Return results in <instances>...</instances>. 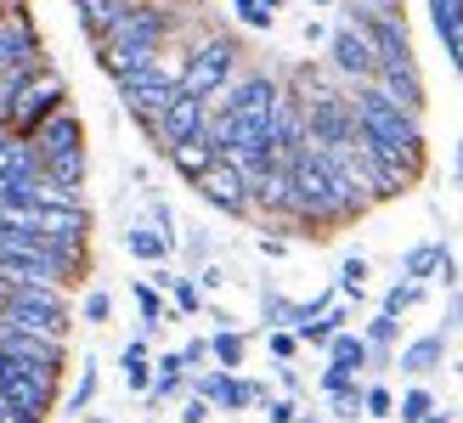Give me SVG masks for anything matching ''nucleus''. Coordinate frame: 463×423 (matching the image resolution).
Here are the masks:
<instances>
[{
    "label": "nucleus",
    "instance_id": "cd10ccee",
    "mask_svg": "<svg viewBox=\"0 0 463 423\" xmlns=\"http://www.w3.org/2000/svg\"><path fill=\"white\" fill-rule=\"evenodd\" d=\"M170 305H175V316H198L203 311V288H198V277H181L175 271V282H170Z\"/></svg>",
    "mask_w": 463,
    "mask_h": 423
},
{
    "label": "nucleus",
    "instance_id": "f257e3e1",
    "mask_svg": "<svg viewBox=\"0 0 463 423\" xmlns=\"http://www.w3.org/2000/svg\"><path fill=\"white\" fill-rule=\"evenodd\" d=\"M351 108H356V147L373 153V158H384V164H402L407 175L424 181V158H430V147H424V119L402 113L373 80L351 85Z\"/></svg>",
    "mask_w": 463,
    "mask_h": 423
},
{
    "label": "nucleus",
    "instance_id": "ddd939ff",
    "mask_svg": "<svg viewBox=\"0 0 463 423\" xmlns=\"http://www.w3.org/2000/svg\"><path fill=\"white\" fill-rule=\"evenodd\" d=\"M373 85L402 113H412V119H424V113H430V85L419 74V62H390V68H379V74H373Z\"/></svg>",
    "mask_w": 463,
    "mask_h": 423
},
{
    "label": "nucleus",
    "instance_id": "7c9ffc66",
    "mask_svg": "<svg viewBox=\"0 0 463 423\" xmlns=\"http://www.w3.org/2000/svg\"><path fill=\"white\" fill-rule=\"evenodd\" d=\"M232 17H238L243 29H254V34H266L271 23H277V12H271V6H260V0H232Z\"/></svg>",
    "mask_w": 463,
    "mask_h": 423
},
{
    "label": "nucleus",
    "instance_id": "79ce46f5",
    "mask_svg": "<svg viewBox=\"0 0 463 423\" xmlns=\"http://www.w3.org/2000/svg\"><path fill=\"white\" fill-rule=\"evenodd\" d=\"M221 282H226V271H221V266H203V271H198V288H203V294L221 288Z\"/></svg>",
    "mask_w": 463,
    "mask_h": 423
},
{
    "label": "nucleus",
    "instance_id": "c756f323",
    "mask_svg": "<svg viewBox=\"0 0 463 423\" xmlns=\"http://www.w3.org/2000/svg\"><path fill=\"white\" fill-rule=\"evenodd\" d=\"M430 412H435V395H430L424 384H412L407 395H396V418H402V423H424Z\"/></svg>",
    "mask_w": 463,
    "mask_h": 423
},
{
    "label": "nucleus",
    "instance_id": "b1692460",
    "mask_svg": "<svg viewBox=\"0 0 463 423\" xmlns=\"http://www.w3.org/2000/svg\"><path fill=\"white\" fill-rule=\"evenodd\" d=\"M367 277H373V266H367L362 260V254H345V260H339V277H334V288H339V299H362L367 294Z\"/></svg>",
    "mask_w": 463,
    "mask_h": 423
},
{
    "label": "nucleus",
    "instance_id": "f03ea898",
    "mask_svg": "<svg viewBox=\"0 0 463 423\" xmlns=\"http://www.w3.org/2000/svg\"><path fill=\"white\" fill-rule=\"evenodd\" d=\"M175 40V12L158 6V0H142V6H125L119 23L97 40V68L108 80H119L125 68H142V62H158L165 45Z\"/></svg>",
    "mask_w": 463,
    "mask_h": 423
},
{
    "label": "nucleus",
    "instance_id": "f8f14e48",
    "mask_svg": "<svg viewBox=\"0 0 463 423\" xmlns=\"http://www.w3.org/2000/svg\"><path fill=\"white\" fill-rule=\"evenodd\" d=\"M299 147H306V102H299V90L283 80V90H277V102H271V153L294 158Z\"/></svg>",
    "mask_w": 463,
    "mask_h": 423
},
{
    "label": "nucleus",
    "instance_id": "bb28decb",
    "mask_svg": "<svg viewBox=\"0 0 463 423\" xmlns=\"http://www.w3.org/2000/svg\"><path fill=\"white\" fill-rule=\"evenodd\" d=\"M187 395V372H175V367H153V384H147V401L153 407H170Z\"/></svg>",
    "mask_w": 463,
    "mask_h": 423
},
{
    "label": "nucleus",
    "instance_id": "6e6d98bb",
    "mask_svg": "<svg viewBox=\"0 0 463 423\" xmlns=\"http://www.w3.org/2000/svg\"><path fill=\"white\" fill-rule=\"evenodd\" d=\"M458 372H463V362H458Z\"/></svg>",
    "mask_w": 463,
    "mask_h": 423
},
{
    "label": "nucleus",
    "instance_id": "0eeeda50",
    "mask_svg": "<svg viewBox=\"0 0 463 423\" xmlns=\"http://www.w3.org/2000/svg\"><path fill=\"white\" fill-rule=\"evenodd\" d=\"M57 108H68V80L57 74L52 62H45V68H34V74H29V85H23V97H17V108H12L6 130L34 136V130H40V119H52Z\"/></svg>",
    "mask_w": 463,
    "mask_h": 423
},
{
    "label": "nucleus",
    "instance_id": "37998d69",
    "mask_svg": "<svg viewBox=\"0 0 463 423\" xmlns=\"http://www.w3.org/2000/svg\"><path fill=\"white\" fill-rule=\"evenodd\" d=\"M351 6H362V12H407L402 0H351Z\"/></svg>",
    "mask_w": 463,
    "mask_h": 423
},
{
    "label": "nucleus",
    "instance_id": "a19ab883",
    "mask_svg": "<svg viewBox=\"0 0 463 423\" xmlns=\"http://www.w3.org/2000/svg\"><path fill=\"white\" fill-rule=\"evenodd\" d=\"M277 384H283V395H299L306 384H299V372L288 367V362H277Z\"/></svg>",
    "mask_w": 463,
    "mask_h": 423
},
{
    "label": "nucleus",
    "instance_id": "39448f33",
    "mask_svg": "<svg viewBox=\"0 0 463 423\" xmlns=\"http://www.w3.org/2000/svg\"><path fill=\"white\" fill-rule=\"evenodd\" d=\"M57 384H62V372H52V367H29V362H12V356H6V367H0V390H6V401L17 412L40 418V423L57 412Z\"/></svg>",
    "mask_w": 463,
    "mask_h": 423
},
{
    "label": "nucleus",
    "instance_id": "20e7f679",
    "mask_svg": "<svg viewBox=\"0 0 463 423\" xmlns=\"http://www.w3.org/2000/svg\"><path fill=\"white\" fill-rule=\"evenodd\" d=\"M0 316L29 327V334L68 339V327H74V299H68V288H52V282H12Z\"/></svg>",
    "mask_w": 463,
    "mask_h": 423
},
{
    "label": "nucleus",
    "instance_id": "f3484780",
    "mask_svg": "<svg viewBox=\"0 0 463 423\" xmlns=\"http://www.w3.org/2000/svg\"><path fill=\"white\" fill-rule=\"evenodd\" d=\"M215 158H221V153H215L203 136H187V141H170V147H165V164H170V170H175L181 181H187V186H193L203 170H210Z\"/></svg>",
    "mask_w": 463,
    "mask_h": 423
},
{
    "label": "nucleus",
    "instance_id": "aec40b11",
    "mask_svg": "<svg viewBox=\"0 0 463 423\" xmlns=\"http://www.w3.org/2000/svg\"><path fill=\"white\" fill-rule=\"evenodd\" d=\"M119 12H125V0H74V17H80V29H85L90 45L119 23Z\"/></svg>",
    "mask_w": 463,
    "mask_h": 423
},
{
    "label": "nucleus",
    "instance_id": "49530a36",
    "mask_svg": "<svg viewBox=\"0 0 463 423\" xmlns=\"http://www.w3.org/2000/svg\"><path fill=\"white\" fill-rule=\"evenodd\" d=\"M447 57H452V68L463 74V40H452V45H447Z\"/></svg>",
    "mask_w": 463,
    "mask_h": 423
},
{
    "label": "nucleus",
    "instance_id": "473e14b6",
    "mask_svg": "<svg viewBox=\"0 0 463 423\" xmlns=\"http://www.w3.org/2000/svg\"><path fill=\"white\" fill-rule=\"evenodd\" d=\"M288 311H294V299H283L277 288H260V322L266 327H288Z\"/></svg>",
    "mask_w": 463,
    "mask_h": 423
},
{
    "label": "nucleus",
    "instance_id": "9d476101",
    "mask_svg": "<svg viewBox=\"0 0 463 423\" xmlns=\"http://www.w3.org/2000/svg\"><path fill=\"white\" fill-rule=\"evenodd\" d=\"M0 350H6L12 362H29V367H52V372L68 367V339L29 334V327H17V322H6V316H0Z\"/></svg>",
    "mask_w": 463,
    "mask_h": 423
},
{
    "label": "nucleus",
    "instance_id": "864d4df0",
    "mask_svg": "<svg viewBox=\"0 0 463 423\" xmlns=\"http://www.w3.org/2000/svg\"><path fill=\"white\" fill-rule=\"evenodd\" d=\"M311 6H334V0H311Z\"/></svg>",
    "mask_w": 463,
    "mask_h": 423
},
{
    "label": "nucleus",
    "instance_id": "423d86ee",
    "mask_svg": "<svg viewBox=\"0 0 463 423\" xmlns=\"http://www.w3.org/2000/svg\"><path fill=\"white\" fill-rule=\"evenodd\" d=\"M322 45H328V68H334V80H345V85H367V80L379 74L373 40L362 34V23H356V17H339Z\"/></svg>",
    "mask_w": 463,
    "mask_h": 423
},
{
    "label": "nucleus",
    "instance_id": "58836bf2",
    "mask_svg": "<svg viewBox=\"0 0 463 423\" xmlns=\"http://www.w3.org/2000/svg\"><path fill=\"white\" fill-rule=\"evenodd\" d=\"M452 299H447V316H441V334L452 339L458 334V327H463V282H458V288H447Z\"/></svg>",
    "mask_w": 463,
    "mask_h": 423
},
{
    "label": "nucleus",
    "instance_id": "c85d7f7f",
    "mask_svg": "<svg viewBox=\"0 0 463 423\" xmlns=\"http://www.w3.org/2000/svg\"><path fill=\"white\" fill-rule=\"evenodd\" d=\"M362 418H373V423H384V418H396V395H390V384H362Z\"/></svg>",
    "mask_w": 463,
    "mask_h": 423
},
{
    "label": "nucleus",
    "instance_id": "09e8293b",
    "mask_svg": "<svg viewBox=\"0 0 463 423\" xmlns=\"http://www.w3.org/2000/svg\"><path fill=\"white\" fill-rule=\"evenodd\" d=\"M424 423H452V418H447V412H430V418H424Z\"/></svg>",
    "mask_w": 463,
    "mask_h": 423
},
{
    "label": "nucleus",
    "instance_id": "1a4fd4ad",
    "mask_svg": "<svg viewBox=\"0 0 463 423\" xmlns=\"http://www.w3.org/2000/svg\"><path fill=\"white\" fill-rule=\"evenodd\" d=\"M193 193L210 203V209H221V215H232V221H249V215H254V203H249V175L238 170V164H226V158H215L210 170L193 181Z\"/></svg>",
    "mask_w": 463,
    "mask_h": 423
},
{
    "label": "nucleus",
    "instance_id": "4c0bfd02",
    "mask_svg": "<svg viewBox=\"0 0 463 423\" xmlns=\"http://www.w3.org/2000/svg\"><path fill=\"white\" fill-rule=\"evenodd\" d=\"M210 412H215V407L203 401V395H193V390L181 395V423H210Z\"/></svg>",
    "mask_w": 463,
    "mask_h": 423
},
{
    "label": "nucleus",
    "instance_id": "a18cd8bd",
    "mask_svg": "<svg viewBox=\"0 0 463 423\" xmlns=\"http://www.w3.org/2000/svg\"><path fill=\"white\" fill-rule=\"evenodd\" d=\"M260 254H271V260H283V254H288V243H283V238H260Z\"/></svg>",
    "mask_w": 463,
    "mask_h": 423
},
{
    "label": "nucleus",
    "instance_id": "2eb2a0df",
    "mask_svg": "<svg viewBox=\"0 0 463 423\" xmlns=\"http://www.w3.org/2000/svg\"><path fill=\"white\" fill-rule=\"evenodd\" d=\"M396 367L407 372V379H430L435 367H447V334L435 327V334H419V339H407L396 350Z\"/></svg>",
    "mask_w": 463,
    "mask_h": 423
},
{
    "label": "nucleus",
    "instance_id": "a211bd4d",
    "mask_svg": "<svg viewBox=\"0 0 463 423\" xmlns=\"http://www.w3.org/2000/svg\"><path fill=\"white\" fill-rule=\"evenodd\" d=\"M125 254H130V260H142V266H165L170 254H175V243H170L153 221H136V226L125 231Z\"/></svg>",
    "mask_w": 463,
    "mask_h": 423
},
{
    "label": "nucleus",
    "instance_id": "5701e85b",
    "mask_svg": "<svg viewBox=\"0 0 463 423\" xmlns=\"http://www.w3.org/2000/svg\"><path fill=\"white\" fill-rule=\"evenodd\" d=\"M221 158H226V164H238V170H243L249 181L277 164V153H271V136H260V141H238V147H232V153H221Z\"/></svg>",
    "mask_w": 463,
    "mask_h": 423
},
{
    "label": "nucleus",
    "instance_id": "5fc2aeb1",
    "mask_svg": "<svg viewBox=\"0 0 463 423\" xmlns=\"http://www.w3.org/2000/svg\"><path fill=\"white\" fill-rule=\"evenodd\" d=\"M0 305H6V282H0Z\"/></svg>",
    "mask_w": 463,
    "mask_h": 423
},
{
    "label": "nucleus",
    "instance_id": "3c124183",
    "mask_svg": "<svg viewBox=\"0 0 463 423\" xmlns=\"http://www.w3.org/2000/svg\"><path fill=\"white\" fill-rule=\"evenodd\" d=\"M294 423H322V418H311V412H299V418H294Z\"/></svg>",
    "mask_w": 463,
    "mask_h": 423
},
{
    "label": "nucleus",
    "instance_id": "c03bdc74",
    "mask_svg": "<svg viewBox=\"0 0 463 423\" xmlns=\"http://www.w3.org/2000/svg\"><path fill=\"white\" fill-rule=\"evenodd\" d=\"M322 40H328V23L311 17V23H306V45H322Z\"/></svg>",
    "mask_w": 463,
    "mask_h": 423
},
{
    "label": "nucleus",
    "instance_id": "e433bc0d",
    "mask_svg": "<svg viewBox=\"0 0 463 423\" xmlns=\"http://www.w3.org/2000/svg\"><path fill=\"white\" fill-rule=\"evenodd\" d=\"M266 423H294L299 418V395H266Z\"/></svg>",
    "mask_w": 463,
    "mask_h": 423
},
{
    "label": "nucleus",
    "instance_id": "a878e982",
    "mask_svg": "<svg viewBox=\"0 0 463 423\" xmlns=\"http://www.w3.org/2000/svg\"><path fill=\"white\" fill-rule=\"evenodd\" d=\"M97 356H85L80 362V379H74V390H68V418H80V412H90V401H97Z\"/></svg>",
    "mask_w": 463,
    "mask_h": 423
},
{
    "label": "nucleus",
    "instance_id": "f704fd0d",
    "mask_svg": "<svg viewBox=\"0 0 463 423\" xmlns=\"http://www.w3.org/2000/svg\"><path fill=\"white\" fill-rule=\"evenodd\" d=\"M328 412H334V423H362V384L345 395H328Z\"/></svg>",
    "mask_w": 463,
    "mask_h": 423
},
{
    "label": "nucleus",
    "instance_id": "2f4dec72",
    "mask_svg": "<svg viewBox=\"0 0 463 423\" xmlns=\"http://www.w3.org/2000/svg\"><path fill=\"white\" fill-rule=\"evenodd\" d=\"M80 316H85L90 327H102V322H113V294H108V288H90V294L80 299Z\"/></svg>",
    "mask_w": 463,
    "mask_h": 423
},
{
    "label": "nucleus",
    "instance_id": "ea45409f",
    "mask_svg": "<svg viewBox=\"0 0 463 423\" xmlns=\"http://www.w3.org/2000/svg\"><path fill=\"white\" fill-rule=\"evenodd\" d=\"M181 362H187V372L203 367V362H210V339H187V344H181Z\"/></svg>",
    "mask_w": 463,
    "mask_h": 423
},
{
    "label": "nucleus",
    "instance_id": "de8ad7c7",
    "mask_svg": "<svg viewBox=\"0 0 463 423\" xmlns=\"http://www.w3.org/2000/svg\"><path fill=\"white\" fill-rule=\"evenodd\" d=\"M0 423H40V418H29V412H6Z\"/></svg>",
    "mask_w": 463,
    "mask_h": 423
},
{
    "label": "nucleus",
    "instance_id": "4be33fe9",
    "mask_svg": "<svg viewBox=\"0 0 463 423\" xmlns=\"http://www.w3.org/2000/svg\"><path fill=\"white\" fill-rule=\"evenodd\" d=\"M367 356H373V350H367V339L356 334V327H339V334L328 339V362H334V367H351V372H367Z\"/></svg>",
    "mask_w": 463,
    "mask_h": 423
},
{
    "label": "nucleus",
    "instance_id": "412c9836",
    "mask_svg": "<svg viewBox=\"0 0 463 423\" xmlns=\"http://www.w3.org/2000/svg\"><path fill=\"white\" fill-rule=\"evenodd\" d=\"M210 362L226 367V372H238L249 362V334H243V327H215V334H210Z\"/></svg>",
    "mask_w": 463,
    "mask_h": 423
},
{
    "label": "nucleus",
    "instance_id": "8fccbe9b",
    "mask_svg": "<svg viewBox=\"0 0 463 423\" xmlns=\"http://www.w3.org/2000/svg\"><path fill=\"white\" fill-rule=\"evenodd\" d=\"M260 6H271V12H283V6H288V0H260Z\"/></svg>",
    "mask_w": 463,
    "mask_h": 423
},
{
    "label": "nucleus",
    "instance_id": "4468645a",
    "mask_svg": "<svg viewBox=\"0 0 463 423\" xmlns=\"http://www.w3.org/2000/svg\"><path fill=\"white\" fill-rule=\"evenodd\" d=\"M34 231L52 243H90V203H34Z\"/></svg>",
    "mask_w": 463,
    "mask_h": 423
},
{
    "label": "nucleus",
    "instance_id": "72a5a7b5",
    "mask_svg": "<svg viewBox=\"0 0 463 423\" xmlns=\"http://www.w3.org/2000/svg\"><path fill=\"white\" fill-rule=\"evenodd\" d=\"M266 350H271V362H294L299 356V334L294 327H266Z\"/></svg>",
    "mask_w": 463,
    "mask_h": 423
},
{
    "label": "nucleus",
    "instance_id": "603ef678",
    "mask_svg": "<svg viewBox=\"0 0 463 423\" xmlns=\"http://www.w3.org/2000/svg\"><path fill=\"white\" fill-rule=\"evenodd\" d=\"M458 181H463V141H458Z\"/></svg>",
    "mask_w": 463,
    "mask_h": 423
},
{
    "label": "nucleus",
    "instance_id": "9b49d317",
    "mask_svg": "<svg viewBox=\"0 0 463 423\" xmlns=\"http://www.w3.org/2000/svg\"><path fill=\"white\" fill-rule=\"evenodd\" d=\"M29 141H34L40 170H45V164H57V158L85 153V125H80V113H74V108H57L52 119H40V130H34Z\"/></svg>",
    "mask_w": 463,
    "mask_h": 423
},
{
    "label": "nucleus",
    "instance_id": "6e6552de",
    "mask_svg": "<svg viewBox=\"0 0 463 423\" xmlns=\"http://www.w3.org/2000/svg\"><path fill=\"white\" fill-rule=\"evenodd\" d=\"M203 125H210V97H193V90H181L175 85V97L165 102V113H158V119L142 130L147 141L158 153L170 147V141H187V136H203Z\"/></svg>",
    "mask_w": 463,
    "mask_h": 423
},
{
    "label": "nucleus",
    "instance_id": "dca6fc26",
    "mask_svg": "<svg viewBox=\"0 0 463 423\" xmlns=\"http://www.w3.org/2000/svg\"><path fill=\"white\" fill-rule=\"evenodd\" d=\"M40 175V153L29 136L0 130V181H34Z\"/></svg>",
    "mask_w": 463,
    "mask_h": 423
},
{
    "label": "nucleus",
    "instance_id": "c9c22d12",
    "mask_svg": "<svg viewBox=\"0 0 463 423\" xmlns=\"http://www.w3.org/2000/svg\"><path fill=\"white\" fill-rule=\"evenodd\" d=\"M317 384H322V395H345V390H356V384H362V372H351V367H334V362H328Z\"/></svg>",
    "mask_w": 463,
    "mask_h": 423
},
{
    "label": "nucleus",
    "instance_id": "393cba45",
    "mask_svg": "<svg viewBox=\"0 0 463 423\" xmlns=\"http://www.w3.org/2000/svg\"><path fill=\"white\" fill-rule=\"evenodd\" d=\"M424 294H430V282H412V277H402V282H390V288H384L379 311H390V316H407L412 305H424Z\"/></svg>",
    "mask_w": 463,
    "mask_h": 423
},
{
    "label": "nucleus",
    "instance_id": "7ed1b4c3",
    "mask_svg": "<svg viewBox=\"0 0 463 423\" xmlns=\"http://www.w3.org/2000/svg\"><path fill=\"white\" fill-rule=\"evenodd\" d=\"M238 68H243V40L210 29V34H193V40H187V57H181L175 85L193 90V97H215V90L238 74Z\"/></svg>",
    "mask_w": 463,
    "mask_h": 423
},
{
    "label": "nucleus",
    "instance_id": "6ab92c4d",
    "mask_svg": "<svg viewBox=\"0 0 463 423\" xmlns=\"http://www.w3.org/2000/svg\"><path fill=\"white\" fill-rule=\"evenodd\" d=\"M447 260H452V249H447L441 238H424V243H412V249L402 254V277H412V282H435Z\"/></svg>",
    "mask_w": 463,
    "mask_h": 423
}]
</instances>
